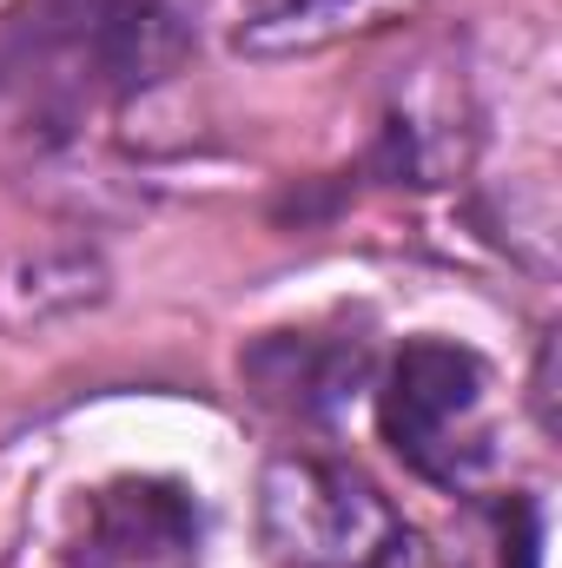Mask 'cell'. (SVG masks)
<instances>
[{
	"label": "cell",
	"mask_w": 562,
	"mask_h": 568,
	"mask_svg": "<svg viewBox=\"0 0 562 568\" xmlns=\"http://www.w3.org/2000/svg\"><path fill=\"white\" fill-rule=\"evenodd\" d=\"M205 509L172 476H113L80 503L67 568H199Z\"/></svg>",
	"instance_id": "277c9868"
},
{
	"label": "cell",
	"mask_w": 562,
	"mask_h": 568,
	"mask_svg": "<svg viewBox=\"0 0 562 568\" xmlns=\"http://www.w3.org/2000/svg\"><path fill=\"white\" fill-rule=\"evenodd\" d=\"M259 542L279 568H404L411 529L351 463L291 449L259 476Z\"/></svg>",
	"instance_id": "7a4b0ae2"
},
{
	"label": "cell",
	"mask_w": 562,
	"mask_h": 568,
	"mask_svg": "<svg viewBox=\"0 0 562 568\" xmlns=\"http://www.w3.org/2000/svg\"><path fill=\"white\" fill-rule=\"evenodd\" d=\"M456 100H463V93H456L450 80L418 73V80L398 93V106L384 113L378 152H384V165H391L404 185H443V179H456V165H463V152H470V133H463Z\"/></svg>",
	"instance_id": "52a82bcc"
},
{
	"label": "cell",
	"mask_w": 562,
	"mask_h": 568,
	"mask_svg": "<svg viewBox=\"0 0 562 568\" xmlns=\"http://www.w3.org/2000/svg\"><path fill=\"white\" fill-rule=\"evenodd\" d=\"M107 93V0H13L0 13V120L40 140Z\"/></svg>",
	"instance_id": "3957f363"
},
{
	"label": "cell",
	"mask_w": 562,
	"mask_h": 568,
	"mask_svg": "<svg viewBox=\"0 0 562 568\" xmlns=\"http://www.w3.org/2000/svg\"><path fill=\"white\" fill-rule=\"evenodd\" d=\"M411 7L418 0H252L232 27V47L245 60H304L338 40L378 33V27L404 20Z\"/></svg>",
	"instance_id": "8992f818"
},
{
	"label": "cell",
	"mask_w": 562,
	"mask_h": 568,
	"mask_svg": "<svg viewBox=\"0 0 562 568\" xmlns=\"http://www.w3.org/2000/svg\"><path fill=\"white\" fill-rule=\"evenodd\" d=\"M384 443L436 489H476L496 463L490 364L456 337H411L378 390Z\"/></svg>",
	"instance_id": "6da1fadb"
},
{
	"label": "cell",
	"mask_w": 562,
	"mask_h": 568,
	"mask_svg": "<svg viewBox=\"0 0 562 568\" xmlns=\"http://www.w3.org/2000/svg\"><path fill=\"white\" fill-rule=\"evenodd\" d=\"M239 377L265 410L324 424L371 384V344L344 331H265L239 351Z\"/></svg>",
	"instance_id": "5b68a950"
}]
</instances>
